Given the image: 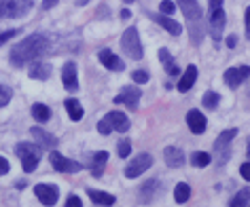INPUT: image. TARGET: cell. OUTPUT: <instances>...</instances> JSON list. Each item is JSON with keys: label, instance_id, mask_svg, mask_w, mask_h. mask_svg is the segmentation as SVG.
Instances as JSON below:
<instances>
[{"label": "cell", "instance_id": "cell-36", "mask_svg": "<svg viewBox=\"0 0 250 207\" xmlns=\"http://www.w3.org/2000/svg\"><path fill=\"white\" fill-rule=\"evenodd\" d=\"M240 175L244 180H248L250 182V161L248 163H244V165H240Z\"/></svg>", "mask_w": 250, "mask_h": 207}, {"label": "cell", "instance_id": "cell-1", "mask_svg": "<svg viewBox=\"0 0 250 207\" xmlns=\"http://www.w3.org/2000/svg\"><path fill=\"white\" fill-rule=\"evenodd\" d=\"M49 51V38L42 34H32L28 38H23L20 45H15L9 53V59L13 66H23L30 64V61H36L42 53Z\"/></svg>", "mask_w": 250, "mask_h": 207}, {"label": "cell", "instance_id": "cell-21", "mask_svg": "<svg viewBox=\"0 0 250 207\" xmlns=\"http://www.w3.org/2000/svg\"><path fill=\"white\" fill-rule=\"evenodd\" d=\"M106 163H108V152H104V150H100V152L93 154V163H91V173L100 178V175L104 173V167Z\"/></svg>", "mask_w": 250, "mask_h": 207}, {"label": "cell", "instance_id": "cell-12", "mask_svg": "<svg viewBox=\"0 0 250 207\" xmlns=\"http://www.w3.org/2000/svg\"><path fill=\"white\" fill-rule=\"evenodd\" d=\"M187 125L195 135H202L206 131V116L199 110H189L187 112Z\"/></svg>", "mask_w": 250, "mask_h": 207}, {"label": "cell", "instance_id": "cell-39", "mask_svg": "<svg viewBox=\"0 0 250 207\" xmlns=\"http://www.w3.org/2000/svg\"><path fill=\"white\" fill-rule=\"evenodd\" d=\"M9 169H11V165H9V161H7V159H4V156H0V175L9 173Z\"/></svg>", "mask_w": 250, "mask_h": 207}, {"label": "cell", "instance_id": "cell-5", "mask_svg": "<svg viewBox=\"0 0 250 207\" xmlns=\"http://www.w3.org/2000/svg\"><path fill=\"white\" fill-rule=\"evenodd\" d=\"M34 0H0V17H23L32 9Z\"/></svg>", "mask_w": 250, "mask_h": 207}, {"label": "cell", "instance_id": "cell-22", "mask_svg": "<svg viewBox=\"0 0 250 207\" xmlns=\"http://www.w3.org/2000/svg\"><path fill=\"white\" fill-rule=\"evenodd\" d=\"M49 76H51V64H34L32 68H30V78L34 80H47Z\"/></svg>", "mask_w": 250, "mask_h": 207}, {"label": "cell", "instance_id": "cell-9", "mask_svg": "<svg viewBox=\"0 0 250 207\" xmlns=\"http://www.w3.org/2000/svg\"><path fill=\"white\" fill-rule=\"evenodd\" d=\"M142 93L138 87H125V89L119 93V95L115 97V104H125L127 108H138V102H140Z\"/></svg>", "mask_w": 250, "mask_h": 207}, {"label": "cell", "instance_id": "cell-15", "mask_svg": "<svg viewBox=\"0 0 250 207\" xmlns=\"http://www.w3.org/2000/svg\"><path fill=\"white\" fill-rule=\"evenodd\" d=\"M148 17H151V19H155L159 23L161 28H166L167 32H170L172 36H178L180 32H183V28H180V23L178 21H174V19H170V17L167 15H157V13H148Z\"/></svg>", "mask_w": 250, "mask_h": 207}, {"label": "cell", "instance_id": "cell-17", "mask_svg": "<svg viewBox=\"0 0 250 207\" xmlns=\"http://www.w3.org/2000/svg\"><path fill=\"white\" fill-rule=\"evenodd\" d=\"M106 118H108V123L112 125V129L115 131H121V133H125V131L129 129V118L123 114V112H117V110H112L106 114Z\"/></svg>", "mask_w": 250, "mask_h": 207}, {"label": "cell", "instance_id": "cell-7", "mask_svg": "<svg viewBox=\"0 0 250 207\" xmlns=\"http://www.w3.org/2000/svg\"><path fill=\"white\" fill-rule=\"evenodd\" d=\"M153 165V156L151 154H138L136 159L125 167V178H138Z\"/></svg>", "mask_w": 250, "mask_h": 207}, {"label": "cell", "instance_id": "cell-11", "mask_svg": "<svg viewBox=\"0 0 250 207\" xmlns=\"http://www.w3.org/2000/svg\"><path fill=\"white\" fill-rule=\"evenodd\" d=\"M225 21H227V17H225L223 7L210 11V32H212V38L214 40H221V34L225 30Z\"/></svg>", "mask_w": 250, "mask_h": 207}, {"label": "cell", "instance_id": "cell-14", "mask_svg": "<svg viewBox=\"0 0 250 207\" xmlns=\"http://www.w3.org/2000/svg\"><path fill=\"white\" fill-rule=\"evenodd\" d=\"M98 57H100V61H102V66H104V68H108V70H115V72L125 70V64H123V61L119 59L112 51H108V49L100 51V53H98Z\"/></svg>", "mask_w": 250, "mask_h": 207}, {"label": "cell", "instance_id": "cell-4", "mask_svg": "<svg viewBox=\"0 0 250 207\" xmlns=\"http://www.w3.org/2000/svg\"><path fill=\"white\" fill-rule=\"evenodd\" d=\"M121 49L125 51V55H127L129 59H142V55H145V51H142V45H140V36H138V28H127L121 36Z\"/></svg>", "mask_w": 250, "mask_h": 207}, {"label": "cell", "instance_id": "cell-28", "mask_svg": "<svg viewBox=\"0 0 250 207\" xmlns=\"http://www.w3.org/2000/svg\"><path fill=\"white\" fill-rule=\"evenodd\" d=\"M246 203H250V186L237 192L235 197L231 199V203H229V205H231V207H240V205H246Z\"/></svg>", "mask_w": 250, "mask_h": 207}, {"label": "cell", "instance_id": "cell-26", "mask_svg": "<svg viewBox=\"0 0 250 207\" xmlns=\"http://www.w3.org/2000/svg\"><path fill=\"white\" fill-rule=\"evenodd\" d=\"M189 197H191V186L187 184V182L176 184V188H174V201H176V203H187Z\"/></svg>", "mask_w": 250, "mask_h": 207}, {"label": "cell", "instance_id": "cell-3", "mask_svg": "<svg viewBox=\"0 0 250 207\" xmlns=\"http://www.w3.org/2000/svg\"><path fill=\"white\" fill-rule=\"evenodd\" d=\"M15 154L20 156L23 171L32 173L36 169V165H39L41 156H42V146H39V144H30V142H20L15 146Z\"/></svg>", "mask_w": 250, "mask_h": 207}, {"label": "cell", "instance_id": "cell-45", "mask_svg": "<svg viewBox=\"0 0 250 207\" xmlns=\"http://www.w3.org/2000/svg\"><path fill=\"white\" fill-rule=\"evenodd\" d=\"M246 152H248V159H250V140H248V150H246Z\"/></svg>", "mask_w": 250, "mask_h": 207}, {"label": "cell", "instance_id": "cell-41", "mask_svg": "<svg viewBox=\"0 0 250 207\" xmlns=\"http://www.w3.org/2000/svg\"><path fill=\"white\" fill-rule=\"evenodd\" d=\"M55 4H58V0H45V2H42V9L49 11V9H53Z\"/></svg>", "mask_w": 250, "mask_h": 207}, {"label": "cell", "instance_id": "cell-40", "mask_svg": "<svg viewBox=\"0 0 250 207\" xmlns=\"http://www.w3.org/2000/svg\"><path fill=\"white\" fill-rule=\"evenodd\" d=\"M244 19H246V36L250 38V7L246 9V13H244Z\"/></svg>", "mask_w": 250, "mask_h": 207}, {"label": "cell", "instance_id": "cell-44", "mask_svg": "<svg viewBox=\"0 0 250 207\" xmlns=\"http://www.w3.org/2000/svg\"><path fill=\"white\" fill-rule=\"evenodd\" d=\"M129 17H132V11H129V9H123V11H121V19H129Z\"/></svg>", "mask_w": 250, "mask_h": 207}, {"label": "cell", "instance_id": "cell-42", "mask_svg": "<svg viewBox=\"0 0 250 207\" xmlns=\"http://www.w3.org/2000/svg\"><path fill=\"white\" fill-rule=\"evenodd\" d=\"M235 45H237V36H233V34L227 36V47H229V49H233Z\"/></svg>", "mask_w": 250, "mask_h": 207}, {"label": "cell", "instance_id": "cell-8", "mask_svg": "<svg viewBox=\"0 0 250 207\" xmlns=\"http://www.w3.org/2000/svg\"><path fill=\"white\" fill-rule=\"evenodd\" d=\"M250 76V66H240V68H229V70H225L223 78L225 83H227L231 89H237L244 80Z\"/></svg>", "mask_w": 250, "mask_h": 207}, {"label": "cell", "instance_id": "cell-29", "mask_svg": "<svg viewBox=\"0 0 250 207\" xmlns=\"http://www.w3.org/2000/svg\"><path fill=\"white\" fill-rule=\"evenodd\" d=\"M218 102H221V95H218L216 91H206L204 93V99H202V104L206 106V108H210V110H214Z\"/></svg>", "mask_w": 250, "mask_h": 207}, {"label": "cell", "instance_id": "cell-37", "mask_svg": "<svg viewBox=\"0 0 250 207\" xmlns=\"http://www.w3.org/2000/svg\"><path fill=\"white\" fill-rule=\"evenodd\" d=\"M15 34H17V30H9V32H2V34H0V47H2V45H4V42H7V40H11V38H13Z\"/></svg>", "mask_w": 250, "mask_h": 207}, {"label": "cell", "instance_id": "cell-43", "mask_svg": "<svg viewBox=\"0 0 250 207\" xmlns=\"http://www.w3.org/2000/svg\"><path fill=\"white\" fill-rule=\"evenodd\" d=\"M221 7H223V0H210V11L221 9Z\"/></svg>", "mask_w": 250, "mask_h": 207}, {"label": "cell", "instance_id": "cell-38", "mask_svg": "<svg viewBox=\"0 0 250 207\" xmlns=\"http://www.w3.org/2000/svg\"><path fill=\"white\" fill-rule=\"evenodd\" d=\"M83 203H81V199L77 197V194H70L68 197V201H66V207H81Z\"/></svg>", "mask_w": 250, "mask_h": 207}, {"label": "cell", "instance_id": "cell-6", "mask_svg": "<svg viewBox=\"0 0 250 207\" xmlns=\"http://www.w3.org/2000/svg\"><path fill=\"white\" fill-rule=\"evenodd\" d=\"M49 161H51V165L55 171H62V173H77L83 169V165H79L77 161H70L66 159L64 154H60L58 150H51V154H49Z\"/></svg>", "mask_w": 250, "mask_h": 207}, {"label": "cell", "instance_id": "cell-30", "mask_svg": "<svg viewBox=\"0 0 250 207\" xmlns=\"http://www.w3.org/2000/svg\"><path fill=\"white\" fill-rule=\"evenodd\" d=\"M191 163L195 167H206V165H210V154L208 152H193L191 154Z\"/></svg>", "mask_w": 250, "mask_h": 207}, {"label": "cell", "instance_id": "cell-46", "mask_svg": "<svg viewBox=\"0 0 250 207\" xmlns=\"http://www.w3.org/2000/svg\"><path fill=\"white\" fill-rule=\"evenodd\" d=\"M123 2H134V0H123Z\"/></svg>", "mask_w": 250, "mask_h": 207}, {"label": "cell", "instance_id": "cell-10", "mask_svg": "<svg viewBox=\"0 0 250 207\" xmlns=\"http://www.w3.org/2000/svg\"><path fill=\"white\" fill-rule=\"evenodd\" d=\"M34 194L39 197L42 205H55L58 203V186L53 184H36Z\"/></svg>", "mask_w": 250, "mask_h": 207}, {"label": "cell", "instance_id": "cell-20", "mask_svg": "<svg viewBox=\"0 0 250 207\" xmlns=\"http://www.w3.org/2000/svg\"><path fill=\"white\" fill-rule=\"evenodd\" d=\"M159 61H161L164 70L170 74V76H176V74H178V64L174 61V57L170 55V51H167V49H159Z\"/></svg>", "mask_w": 250, "mask_h": 207}, {"label": "cell", "instance_id": "cell-32", "mask_svg": "<svg viewBox=\"0 0 250 207\" xmlns=\"http://www.w3.org/2000/svg\"><path fill=\"white\" fill-rule=\"evenodd\" d=\"M11 97H13V91L7 85H0V108H4L11 102Z\"/></svg>", "mask_w": 250, "mask_h": 207}, {"label": "cell", "instance_id": "cell-27", "mask_svg": "<svg viewBox=\"0 0 250 207\" xmlns=\"http://www.w3.org/2000/svg\"><path fill=\"white\" fill-rule=\"evenodd\" d=\"M235 135H237V129H227V131H223V133L218 135V140L214 142V148H216V152H221L225 144H229V142L233 140Z\"/></svg>", "mask_w": 250, "mask_h": 207}, {"label": "cell", "instance_id": "cell-13", "mask_svg": "<svg viewBox=\"0 0 250 207\" xmlns=\"http://www.w3.org/2000/svg\"><path fill=\"white\" fill-rule=\"evenodd\" d=\"M62 80H64V87H66L68 91H77V89H79L77 64H72V61L64 64V70H62Z\"/></svg>", "mask_w": 250, "mask_h": 207}, {"label": "cell", "instance_id": "cell-31", "mask_svg": "<svg viewBox=\"0 0 250 207\" xmlns=\"http://www.w3.org/2000/svg\"><path fill=\"white\" fill-rule=\"evenodd\" d=\"M117 152H119V156H121V159H125V156L132 152V142H129L127 137H125V140H121V142L117 144Z\"/></svg>", "mask_w": 250, "mask_h": 207}, {"label": "cell", "instance_id": "cell-18", "mask_svg": "<svg viewBox=\"0 0 250 207\" xmlns=\"http://www.w3.org/2000/svg\"><path fill=\"white\" fill-rule=\"evenodd\" d=\"M164 159L170 167H180L185 163V152L178 146H167L164 150Z\"/></svg>", "mask_w": 250, "mask_h": 207}, {"label": "cell", "instance_id": "cell-16", "mask_svg": "<svg viewBox=\"0 0 250 207\" xmlns=\"http://www.w3.org/2000/svg\"><path fill=\"white\" fill-rule=\"evenodd\" d=\"M195 80H197V68L191 64V66H187L183 78L178 80V91H180V93H187L193 85H195Z\"/></svg>", "mask_w": 250, "mask_h": 207}, {"label": "cell", "instance_id": "cell-2", "mask_svg": "<svg viewBox=\"0 0 250 207\" xmlns=\"http://www.w3.org/2000/svg\"><path fill=\"white\" fill-rule=\"evenodd\" d=\"M178 9L183 11V15L187 17L189 21V28H191V40L199 45L202 42V36H204V28H202V11H199V4L197 0H176Z\"/></svg>", "mask_w": 250, "mask_h": 207}, {"label": "cell", "instance_id": "cell-34", "mask_svg": "<svg viewBox=\"0 0 250 207\" xmlns=\"http://www.w3.org/2000/svg\"><path fill=\"white\" fill-rule=\"evenodd\" d=\"M98 131H100V133H102V135H110L112 133V131H115V129H112V125L108 123V118H102V121H100L98 123Z\"/></svg>", "mask_w": 250, "mask_h": 207}, {"label": "cell", "instance_id": "cell-35", "mask_svg": "<svg viewBox=\"0 0 250 207\" xmlns=\"http://www.w3.org/2000/svg\"><path fill=\"white\" fill-rule=\"evenodd\" d=\"M159 11H161V13H167V15H170V13H174V11H176V4L170 2V0H164V2L159 4Z\"/></svg>", "mask_w": 250, "mask_h": 207}, {"label": "cell", "instance_id": "cell-33", "mask_svg": "<svg viewBox=\"0 0 250 207\" xmlns=\"http://www.w3.org/2000/svg\"><path fill=\"white\" fill-rule=\"evenodd\" d=\"M132 80H134L136 85H145V83H148V72L136 70V72H132Z\"/></svg>", "mask_w": 250, "mask_h": 207}, {"label": "cell", "instance_id": "cell-23", "mask_svg": "<svg viewBox=\"0 0 250 207\" xmlns=\"http://www.w3.org/2000/svg\"><path fill=\"white\" fill-rule=\"evenodd\" d=\"M87 194H89V199L96 205H112L115 203V197L108 192H100V190H93V188H87Z\"/></svg>", "mask_w": 250, "mask_h": 207}, {"label": "cell", "instance_id": "cell-25", "mask_svg": "<svg viewBox=\"0 0 250 207\" xmlns=\"http://www.w3.org/2000/svg\"><path fill=\"white\" fill-rule=\"evenodd\" d=\"M66 110H68V116L72 118V121H81V118H83V114H85V110H83V106H81L77 99H66Z\"/></svg>", "mask_w": 250, "mask_h": 207}, {"label": "cell", "instance_id": "cell-24", "mask_svg": "<svg viewBox=\"0 0 250 207\" xmlns=\"http://www.w3.org/2000/svg\"><path fill=\"white\" fill-rule=\"evenodd\" d=\"M32 116H34V121L36 123H47L49 118H51V108L49 106H45V104H34L32 106Z\"/></svg>", "mask_w": 250, "mask_h": 207}, {"label": "cell", "instance_id": "cell-19", "mask_svg": "<svg viewBox=\"0 0 250 207\" xmlns=\"http://www.w3.org/2000/svg\"><path fill=\"white\" fill-rule=\"evenodd\" d=\"M30 131H32V135H34V140H36V144H39V146H42V148H53V146H58V140H55L51 133H47L45 129L32 127Z\"/></svg>", "mask_w": 250, "mask_h": 207}]
</instances>
